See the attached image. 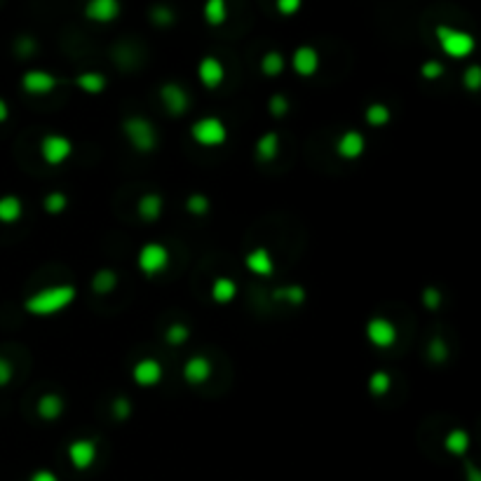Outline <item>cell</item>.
<instances>
[{
  "label": "cell",
  "instance_id": "obj_14",
  "mask_svg": "<svg viewBox=\"0 0 481 481\" xmlns=\"http://www.w3.org/2000/svg\"><path fill=\"white\" fill-rule=\"evenodd\" d=\"M366 153V136L357 129H348L338 136L336 141V155L353 162V160H360Z\"/></svg>",
  "mask_w": 481,
  "mask_h": 481
},
{
  "label": "cell",
  "instance_id": "obj_1",
  "mask_svg": "<svg viewBox=\"0 0 481 481\" xmlns=\"http://www.w3.org/2000/svg\"><path fill=\"white\" fill-rule=\"evenodd\" d=\"M78 292H75L73 284H55V287H45L40 292L31 294L26 303H24V310L31 312L33 317H52L61 312L64 308H68Z\"/></svg>",
  "mask_w": 481,
  "mask_h": 481
},
{
  "label": "cell",
  "instance_id": "obj_11",
  "mask_svg": "<svg viewBox=\"0 0 481 481\" xmlns=\"http://www.w3.org/2000/svg\"><path fill=\"white\" fill-rule=\"evenodd\" d=\"M197 80L204 89H219L226 80V66L219 57H202L197 64Z\"/></svg>",
  "mask_w": 481,
  "mask_h": 481
},
{
  "label": "cell",
  "instance_id": "obj_6",
  "mask_svg": "<svg viewBox=\"0 0 481 481\" xmlns=\"http://www.w3.org/2000/svg\"><path fill=\"white\" fill-rule=\"evenodd\" d=\"M73 155V141L64 134H45L40 139V157L45 165L61 167Z\"/></svg>",
  "mask_w": 481,
  "mask_h": 481
},
{
  "label": "cell",
  "instance_id": "obj_16",
  "mask_svg": "<svg viewBox=\"0 0 481 481\" xmlns=\"http://www.w3.org/2000/svg\"><path fill=\"white\" fill-rule=\"evenodd\" d=\"M292 68L301 78H312L319 71V52L312 45H301L292 55Z\"/></svg>",
  "mask_w": 481,
  "mask_h": 481
},
{
  "label": "cell",
  "instance_id": "obj_17",
  "mask_svg": "<svg viewBox=\"0 0 481 481\" xmlns=\"http://www.w3.org/2000/svg\"><path fill=\"white\" fill-rule=\"evenodd\" d=\"M244 268L256 277H272L275 275V261L272 254L265 247H254L244 256Z\"/></svg>",
  "mask_w": 481,
  "mask_h": 481
},
{
  "label": "cell",
  "instance_id": "obj_8",
  "mask_svg": "<svg viewBox=\"0 0 481 481\" xmlns=\"http://www.w3.org/2000/svg\"><path fill=\"white\" fill-rule=\"evenodd\" d=\"M66 458H68V463L73 465L75 472H87L92 465L96 463V458H99L96 441L87 439V437L73 439L71 444H68V448H66Z\"/></svg>",
  "mask_w": 481,
  "mask_h": 481
},
{
  "label": "cell",
  "instance_id": "obj_36",
  "mask_svg": "<svg viewBox=\"0 0 481 481\" xmlns=\"http://www.w3.org/2000/svg\"><path fill=\"white\" fill-rule=\"evenodd\" d=\"M268 111H270V116H275V118L287 116V111H289V99H287V96H282V94H275V96H270V101H268Z\"/></svg>",
  "mask_w": 481,
  "mask_h": 481
},
{
  "label": "cell",
  "instance_id": "obj_20",
  "mask_svg": "<svg viewBox=\"0 0 481 481\" xmlns=\"http://www.w3.org/2000/svg\"><path fill=\"white\" fill-rule=\"evenodd\" d=\"M162 211H165L162 195H157V193H143L139 200H136V214H139V219L148 221V223L157 221L160 216H162Z\"/></svg>",
  "mask_w": 481,
  "mask_h": 481
},
{
  "label": "cell",
  "instance_id": "obj_43",
  "mask_svg": "<svg viewBox=\"0 0 481 481\" xmlns=\"http://www.w3.org/2000/svg\"><path fill=\"white\" fill-rule=\"evenodd\" d=\"M10 118V106L5 104V99H0V122H5Z\"/></svg>",
  "mask_w": 481,
  "mask_h": 481
},
{
  "label": "cell",
  "instance_id": "obj_10",
  "mask_svg": "<svg viewBox=\"0 0 481 481\" xmlns=\"http://www.w3.org/2000/svg\"><path fill=\"white\" fill-rule=\"evenodd\" d=\"M57 87V78L43 68H31L21 75V89L31 96H48Z\"/></svg>",
  "mask_w": 481,
  "mask_h": 481
},
{
  "label": "cell",
  "instance_id": "obj_23",
  "mask_svg": "<svg viewBox=\"0 0 481 481\" xmlns=\"http://www.w3.org/2000/svg\"><path fill=\"white\" fill-rule=\"evenodd\" d=\"M75 85L89 96H99L106 89V85H109V80H106V75L101 71H85L75 78Z\"/></svg>",
  "mask_w": 481,
  "mask_h": 481
},
{
  "label": "cell",
  "instance_id": "obj_27",
  "mask_svg": "<svg viewBox=\"0 0 481 481\" xmlns=\"http://www.w3.org/2000/svg\"><path fill=\"white\" fill-rule=\"evenodd\" d=\"M202 14H204V21H207L209 26L226 24V19H228V3H226V0H204Z\"/></svg>",
  "mask_w": 481,
  "mask_h": 481
},
{
  "label": "cell",
  "instance_id": "obj_22",
  "mask_svg": "<svg viewBox=\"0 0 481 481\" xmlns=\"http://www.w3.org/2000/svg\"><path fill=\"white\" fill-rule=\"evenodd\" d=\"M444 451L451 453L455 458H463L465 453L470 451V434L463 427H453V430L446 432L444 437Z\"/></svg>",
  "mask_w": 481,
  "mask_h": 481
},
{
  "label": "cell",
  "instance_id": "obj_3",
  "mask_svg": "<svg viewBox=\"0 0 481 481\" xmlns=\"http://www.w3.org/2000/svg\"><path fill=\"white\" fill-rule=\"evenodd\" d=\"M122 134L129 141L136 153H153L157 148V129L148 118L141 116H129L125 122H122Z\"/></svg>",
  "mask_w": 481,
  "mask_h": 481
},
{
  "label": "cell",
  "instance_id": "obj_41",
  "mask_svg": "<svg viewBox=\"0 0 481 481\" xmlns=\"http://www.w3.org/2000/svg\"><path fill=\"white\" fill-rule=\"evenodd\" d=\"M113 411H116L118 418H127L129 416V402L127 399H118L116 407H113Z\"/></svg>",
  "mask_w": 481,
  "mask_h": 481
},
{
  "label": "cell",
  "instance_id": "obj_25",
  "mask_svg": "<svg viewBox=\"0 0 481 481\" xmlns=\"http://www.w3.org/2000/svg\"><path fill=\"white\" fill-rule=\"evenodd\" d=\"M305 299H308V294H305V289L301 284H284V287H277L272 292V301L275 303H284V305H303Z\"/></svg>",
  "mask_w": 481,
  "mask_h": 481
},
{
  "label": "cell",
  "instance_id": "obj_29",
  "mask_svg": "<svg viewBox=\"0 0 481 481\" xmlns=\"http://www.w3.org/2000/svg\"><path fill=\"white\" fill-rule=\"evenodd\" d=\"M287 61L284 57H282V52H265L263 59H261V71L263 75H268V78H277V75H282V71H284Z\"/></svg>",
  "mask_w": 481,
  "mask_h": 481
},
{
  "label": "cell",
  "instance_id": "obj_2",
  "mask_svg": "<svg viewBox=\"0 0 481 481\" xmlns=\"http://www.w3.org/2000/svg\"><path fill=\"white\" fill-rule=\"evenodd\" d=\"M434 38H437L439 50L444 52L448 59H468L475 52V35L463 28L439 24L434 28Z\"/></svg>",
  "mask_w": 481,
  "mask_h": 481
},
{
  "label": "cell",
  "instance_id": "obj_39",
  "mask_svg": "<svg viewBox=\"0 0 481 481\" xmlns=\"http://www.w3.org/2000/svg\"><path fill=\"white\" fill-rule=\"evenodd\" d=\"M423 305H425V308H430V310H437L441 305V294L434 287H427L423 292Z\"/></svg>",
  "mask_w": 481,
  "mask_h": 481
},
{
  "label": "cell",
  "instance_id": "obj_35",
  "mask_svg": "<svg viewBox=\"0 0 481 481\" xmlns=\"http://www.w3.org/2000/svg\"><path fill=\"white\" fill-rule=\"evenodd\" d=\"M303 7V0H275V10H277L282 17H294Z\"/></svg>",
  "mask_w": 481,
  "mask_h": 481
},
{
  "label": "cell",
  "instance_id": "obj_26",
  "mask_svg": "<svg viewBox=\"0 0 481 481\" xmlns=\"http://www.w3.org/2000/svg\"><path fill=\"white\" fill-rule=\"evenodd\" d=\"M364 120H366V125L373 127V129L387 127L392 120V111L387 109L385 104H369L364 111Z\"/></svg>",
  "mask_w": 481,
  "mask_h": 481
},
{
  "label": "cell",
  "instance_id": "obj_24",
  "mask_svg": "<svg viewBox=\"0 0 481 481\" xmlns=\"http://www.w3.org/2000/svg\"><path fill=\"white\" fill-rule=\"evenodd\" d=\"M24 216V202L17 195H3L0 197V223L12 226Z\"/></svg>",
  "mask_w": 481,
  "mask_h": 481
},
{
  "label": "cell",
  "instance_id": "obj_28",
  "mask_svg": "<svg viewBox=\"0 0 481 481\" xmlns=\"http://www.w3.org/2000/svg\"><path fill=\"white\" fill-rule=\"evenodd\" d=\"M366 387H369V394L376 397V399H380V397H385L387 392L392 390V376L387 371H373L369 376V383H366Z\"/></svg>",
  "mask_w": 481,
  "mask_h": 481
},
{
  "label": "cell",
  "instance_id": "obj_40",
  "mask_svg": "<svg viewBox=\"0 0 481 481\" xmlns=\"http://www.w3.org/2000/svg\"><path fill=\"white\" fill-rule=\"evenodd\" d=\"M28 481H59V477L52 470H35L33 475L28 477Z\"/></svg>",
  "mask_w": 481,
  "mask_h": 481
},
{
  "label": "cell",
  "instance_id": "obj_21",
  "mask_svg": "<svg viewBox=\"0 0 481 481\" xmlns=\"http://www.w3.org/2000/svg\"><path fill=\"white\" fill-rule=\"evenodd\" d=\"M254 155L258 162L268 165L272 160H277L280 155V134L277 132H265L258 136V141L254 143Z\"/></svg>",
  "mask_w": 481,
  "mask_h": 481
},
{
  "label": "cell",
  "instance_id": "obj_12",
  "mask_svg": "<svg viewBox=\"0 0 481 481\" xmlns=\"http://www.w3.org/2000/svg\"><path fill=\"white\" fill-rule=\"evenodd\" d=\"M165 376V366L155 357H143L132 366V380L139 387H155Z\"/></svg>",
  "mask_w": 481,
  "mask_h": 481
},
{
  "label": "cell",
  "instance_id": "obj_4",
  "mask_svg": "<svg viewBox=\"0 0 481 481\" xmlns=\"http://www.w3.org/2000/svg\"><path fill=\"white\" fill-rule=\"evenodd\" d=\"M190 139L202 148H221L228 141V127L226 122L216 116H204L193 122Z\"/></svg>",
  "mask_w": 481,
  "mask_h": 481
},
{
  "label": "cell",
  "instance_id": "obj_37",
  "mask_svg": "<svg viewBox=\"0 0 481 481\" xmlns=\"http://www.w3.org/2000/svg\"><path fill=\"white\" fill-rule=\"evenodd\" d=\"M463 82H465V87H468L470 92H477L481 87V71H479V66H470L468 71L463 73Z\"/></svg>",
  "mask_w": 481,
  "mask_h": 481
},
{
  "label": "cell",
  "instance_id": "obj_34",
  "mask_svg": "<svg viewBox=\"0 0 481 481\" xmlns=\"http://www.w3.org/2000/svg\"><path fill=\"white\" fill-rule=\"evenodd\" d=\"M444 73H446V68L437 59H427L425 64L421 66V75H423L425 80H439Z\"/></svg>",
  "mask_w": 481,
  "mask_h": 481
},
{
  "label": "cell",
  "instance_id": "obj_19",
  "mask_svg": "<svg viewBox=\"0 0 481 481\" xmlns=\"http://www.w3.org/2000/svg\"><path fill=\"white\" fill-rule=\"evenodd\" d=\"M238 292H240L238 282H235L233 277H228V275H219V277L214 280V282H211V287H209L211 301H214V303H219V305L233 303L235 299H238Z\"/></svg>",
  "mask_w": 481,
  "mask_h": 481
},
{
  "label": "cell",
  "instance_id": "obj_9",
  "mask_svg": "<svg viewBox=\"0 0 481 481\" xmlns=\"http://www.w3.org/2000/svg\"><path fill=\"white\" fill-rule=\"evenodd\" d=\"M160 101L167 109L172 118H181L186 116L188 109H190V96L188 92L183 89L179 82H165L162 87H160Z\"/></svg>",
  "mask_w": 481,
  "mask_h": 481
},
{
  "label": "cell",
  "instance_id": "obj_13",
  "mask_svg": "<svg viewBox=\"0 0 481 481\" xmlns=\"http://www.w3.org/2000/svg\"><path fill=\"white\" fill-rule=\"evenodd\" d=\"M181 376H183V380H186L188 385H204L214 376L211 360H209V357H204V355L188 357V360L183 362Z\"/></svg>",
  "mask_w": 481,
  "mask_h": 481
},
{
  "label": "cell",
  "instance_id": "obj_30",
  "mask_svg": "<svg viewBox=\"0 0 481 481\" xmlns=\"http://www.w3.org/2000/svg\"><path fill=\"white\" fill-rule=\"evenodd\" d=\"M188 338H190V331H188V326H186V324L174 322V324L167 326V331H165V343H167V345L179 348V345H183V343H186Z\"/></svg>",
  "mask_w": 481,
  "mask_h": 481
},
{
  "label": "cell",
  "instance_id": "obj_18",
  "mask_svg": "<svg viewBox=\"0 0 481 481\" xmlns=\"http://www.w3.org/2000/svg\"><path fill=\"white\" fill-rule=\"evenodd\" d=\"M64 409H66L64 397L57 394V392H45V394H40V399H38V404H35L38 418H40V421H48V423L59 421V418L64 416Z\"/></svg>",
  "mask_w": 481,
  "mask_h": 481
},
{
  "label": "cell",
  "instance_id": "obj_31",
  "mask_svg": "<svg viewBox=\"0 0 481 481\" xmlns=\"http://www.w3.org/2000/svg\"><path fill=\"white\" fill-rule=\"evenodd\" d=\"M118 284V275L113 270H99L94 275V280H92V287H94L96 294H109L113 292Z\"/></svg>",
  "mask_w": 481,
  "mask_h": 481
},
{
  "label": "cell",
  "instance_id": "obj_7",
  "mask_svg": "<svg viewBox=\"0 0 481 481\" xmlns=\"http://www.w3.org/2000/svg\"><path fill=\"white\" fill-rule=\"evenodd\" d=\"M364 333H366V341L378 350H390L397 343V338H399V331H397L392 319L380 317V315L371 317L369 322H366Z\"/></svg>",
  "mask_w": 481,
  "mask_h": 481
},
{
  "label": "cell",
  "instance_id": "obj_15",
  "mask_svg": "<svg viewBox=\"0 0 481 481\" xmlns=\"http://www.w3.org/2000/svg\"><path fill=\"white\" fill-rule=\"evenodd\" d=\"M122 12L120 0H87L85 3V17L94 24H111Z\"/></svg>",
  "mask_w": 481,
  "mask_h": 481
},
{
  "label": "cell",
  "instance_id": "obj_38",
  "mask_svg": "<svg viewBox=\"0 0 481 481\" xmlns=\"http://www.w3.org/2000/svg\"><path fill=\"white\" fill-rule=\"evenodd\" d=\"M14 378V366L7 357H0V387L10 385Z\"/></svg>",
  "mask_w": 481,
  "mask_h": 481
},
{
  "label": "cell",
  "instance_id": "obj_33",
  "mask_svg": "<svg viewBox=\"0 0 481 481\" xmlns=\"http://www.w3.org/2000/svg\"><path fill=\"white\" fill-rule=\"evenodd\" d=\"M209 200H207V195H200V193H193L186 200V211L188 214H193V216H204V214L209 211Z\"/></svg>",
  "mask_w": 481,
  "mask_h": 481
},
{
  "label": "cell",
  "instance_id": "obj_5",
  "mask_svg": "<svg viewBox=\"0 0 481 481\" xmlns=\"http://www.w3.org/2000/svg\"><path fill=\"white\" fill-rule=\"evenodd\" d=\"M170 263H172V254L162 242L143 244L139 254H136V265H139V270L146 275V277H155V275L165 272L170 268Z\"/></svg>",
  "mask_w": 481,
  "mask_h": 481
},
{
  "label": "cell",
  "instance_id": "obj_42",
  "mask_svg": "<svg viewBox=\"0 0 481 481\" xmlns=\"http://www.w3.org/2000/svg\"><path fill=\"white\" fill-rule=\"evenodd\" d=\"M155 19L160 21V24H170L172 14H170V10H155Z\"/></svg>",
  "mask_w": 481,
  "mask_h": 481
},
{
  "label": "cell",
  "instance_id": "obj_32",
  "mask_svg": "<svg viewBox=\"0 0 481 481\" xmlns=\"http://www.w3.org/2000/svg\"><path fill=\"white\" fill-rule=\"evenodd\" d=\"M43 209L48 214H61L68 209V195L61 193V190H52V193L45 195L43 200Z\"/></svg>",
  "mask_w": 481,
  "mask_h": 481
}]
</instances>
